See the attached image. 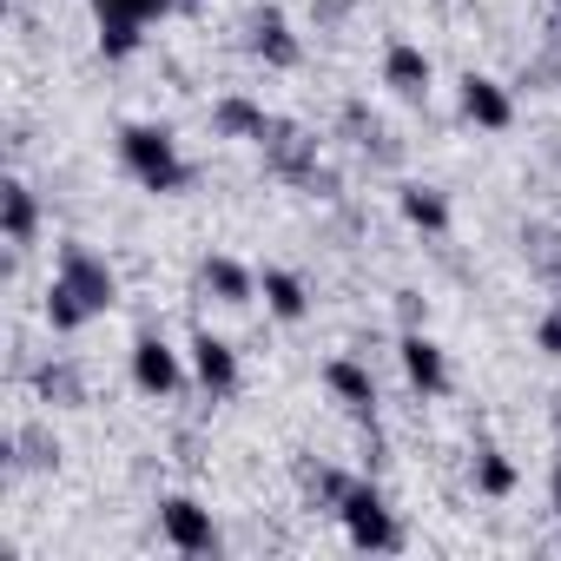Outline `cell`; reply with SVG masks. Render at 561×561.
Instances as JSON below:
<instances>
[{
  "label": "cell",
  "mask_w": 561,
  "mask_h": 561,
  "mask_svg": "<svg viewBox=\"0 0 561 561\" xmlns=\"http://www.w3.org/2000/svg\"><path fill=\"white\" fill-rule=\"evenodd\" d=\"M34 383H41V397H60V403H80V377H73V370H60V364H47V370H34Z\"/></svg>",
  "instance_id": "ffe728a7"
},
{
  "label": "cell",
  "mask_w": 561,
  "mask_h": 561,
  "mask_svg": "<svg viewBox=\"0 0 561 561\" xmlns=\"http://www.w3.org/2000/svg\"><path fill=\"white\" fill-rule=\"evenodd\" d=\"M133 8H139L146 21H165V14H192L198 0H133Z\"/></svg>",
  "instance_id": "7402d4cb"
},
{
  "label": "cell",
  "mask_w": 561,
  "mask_h": 561,
  "mask_svg": "<svg viewBox=\"0 0 561 561\" xmlns=\"http://www.w3.org/2000/svg\"><path fill=\"white\" fill-rule=\"evenodd\" d=\"M324 390H331L357 423H377V377H370V364H357V357H331V364H324Z\"/></svg>",
  "instance_id": "9c48e42d"
},
{
  "label": "cell",
  "mask_w": 561,
  "mask_h": 561,
  "mask_svg": "<svg viewBox=\"0 0 561 561\" xmlns=\"http://www.w3.org/2000/svg\"><path fill=\"white\" fill-rule=\"evenodd\" d=\"M383 87H390L397 100H423V93H430V54L410 47V41H390V54H383Z\"/></svg>",
  "instance_id": "5bb4252c"
},
{
  "label": "cell",
  "mask_w": 561,
  "mask_h": 561,
  "mask_svg": "<svg viewBox=\"0 0 561 561\" xmlns=\"http://www.w3.org/2000/svg\"><path fill=\"white\" fill-rule=\"evenodd\" d=\"M403 377H410L423 397H443V390H449V357H443V344L423 337V331H410V337H403Z\"/></svg>",
  "instance_id": "7c38bea8"
},
{
  "label": "cell",
  "mask_w": 561,
  "mask_h": 561,
  "mask_svg": "<svg viewBox=\"0 0 561 561\" xmlns=\"http://www.w3.org/2000/svg\"><path fill=\"white\" fill-rule=\"evenodd\" d=\"M257 298H264V311L271 318H285V324H305V311H311V291H305V277L298 271H257Z\"/></svg>",
  "instance_id": "4fadbf2b"
},
{
  "label": "cell",
  "mask_w": 561,
  "mask_h": 561,
  "mask_svg": "<svg viewBox=\"0 0 561 561\" xmlns=\"http://www.w3.org/2000/svg\"><path fill=\"white\" fill-rule=\"evenodd\" d=\"M476 489L482 495H515V462L502 449H476Z\"/></svg>",
  "instance_id": "d6986e66"
},
{
  "label": "cell",
  "mask_w": 561,
  "mask_h": 561,
  "mask_svg": "<svg viewBox=\"0 0 561 561\" xmlns=\"http://www.w3.org/2000/svg\"><path fill=\"white\" fill-rule=\"evenodd\" d=\"M133 383H139L146 397H172V390L185 383L179 351H172L159 331H139V337H133Z\"/></svg>",
  "instance_id": "52a82bcc"
},
{
  "label": "cell",
  "mask_w": 561,
  "mask_h": 561,
  "mask_svg": "<svg viewBox=\"0 0 561 561\" xmlns=\"http://www.w3.org/2000/svg\"><path fill=\"white\" fill-rule=\"evenodd\" d=\"M119 165L133 172V185H146L159 198L192 179V165L179 159V139L165 126H119Z\"/></svg>",
  "instance_id": "7a4b0ae2"
},
{
  "label": "cell",
  "mask_w": 561,
  "mask_h": 561,
  "mask_svg": "<svg viewBox=\"0 0 561 561\" xmlns=\"http://www.w3.org/2000/svg\"><path fill=\"white\" fill-rule=\"evenodd\" d=\"M548 502H554V522H561V462H554V476H548Z\"/></svg>",
  "instance_id": "cb8c5ba5"
},
{
  "label": "cell",
  "mask_w": 561,
  "mask_h": 561,
  "mask_svg": "<svg viewBox=\"0 0 561 561\" xmlns=\"http://www.w3.org/2000/svg\"><path fill=\"white\" fill-rule=\"evenodd\" d=\"M211 126H218V139H251V146H264L271 113H264L257 100H244V93H225V100L211 106Z\"/></svg>",
  "instance_id": "9a60e30c"
},
{
  "label": "cell",
  "mask_w": 561,
  "mask_h": 561,
  "mask_svg": "<svg viewBox=\"0 0 561 561\" xmlns=\"http://www.w3.org/2000/svg\"><path fill=\"white\" fill-rule=\"evenodd\" d=\"M159 528H165V541H172L179 554H218V548H225L211 508L192 502V495H165V502H159Z\"/></svg>",
  "instance_id": "5b68a950"
},
{
  "label": "cell",
  "mask_w": 561,
  "mask_h": 561,
  "mask_svg": "<svg viewBox=\"0 0 561 561\" xmlns=\"http://www.w3.org/2000/svg\"><path fill=\"white\" fill-rule=\"evenodd\" d=\"M0 218H8V244H14V251L34 244V231H41V205H34V192H27L21 179L0 185Z\"/></svg>",
  "instance_id": "e0dca14e"
},
{
  "label": "cell",
  "mask_w": 561,
  "mask_h": 561,
  "mask_svg": "<svg viewBox=\"0 0 561 561\" xmlns=\"http://www.w3.org/2000/svg\"><path fill=\"white\" fill-rule=\"evenodd\" d=\"M119 305V277L113 264L93 251V244H60V271H54V285H47V324L60 337H73L80 324H93L100 311Z\"/></svg>",
  "instance_id": "6da1fadb"
},
{
  "label": "cell",
  "mask_w": 561,
  "mask_h": 561,
  "mask_svg": "<svg viewBox=\"0 0 561 561\" xmlns=\"http://www.w3.org/2000/svg\"><path fill=\"white\" fill-rule=\"evenodd\" d=\"M93 8V34H100V54L106 60H133L139 54V34H146V14L133 0H87Z\"/></svg>",
  "instance_id": "8992f818"
},
{
  "label": "cell",
  "mask_w": 561,
  "mask_h": 561,
  "mask_svg": "<svg viewBox=\"0 0 561 561\" xmlns=\"http://www.w3.org/2000/svg\"><path fill=\"white\" fill-rule=\"evenodd\" d=\"M264 165H271L277 179H291V185H331L324 165H318V139H311L305 126H291V119H271V133H264Z\"/></svg>",
  "instance_id": "277c9868"
},
{
  "label": "cell",
  "mask_w": 561,
  "mask_h": 561,
  "mask_svg": "<svg viewBox=\"0 0 561 561\" xmlns=\"http://www.w3.org/2000/svg\"><path fill=\"white\" fill-rule=\"evenodd\" d=\"M337 522H344L351 548H364V554H397L403 548V528H397V515H390V502H383L377 482H357L351 476V489L337 502Z\"/></svg>",
  "instance_id": "3957f363"
},
{
  "label": "cell",
  "mask_w": 561,
  "mask_h": 561,
  "mask_svg": "<svg viewBox=\"0 0 561 561\" xmlns=\"http://www.w3.org/2000/svg\"><path fill=\"white\" fill-rule=\"evenodd\" d=\"M535 344H541L548 357H561V311H548V318L535 324Z\"/></svg>",
  "instance_id": "603a6c76"
},
{
  "label": "cell",
  "mask_w": 561,
  "mask_h": 561,
  "mask_svg": "<svg viewBox=\"0 0 561 561\" xmlns=\"http://www.w3.org/2000/svg\"><path fill=\"white\" fill-rule=\"evenodd\" d=\"M244 47H251L264 67H298V60H305V47H298L291 21L277 14V8H257V14L244 21Z\"/></svg>",
  "instance_id": "ba28073f"
},
{
  "label": "cell",
  "mask_w": 561,
  "mask_h": 561,
  "mask_svg": "<svg viewBox=\"0 0 561 561\" xmlns=\"http://www.w3.org/2000/svg\"><path fill=\"white\" fill-rule=\"evenodd\" d=\"M397 205H403V218H410L416 231H430V238H436V231H449V198H443L436 185H403V192H397Z\"/></svg>",
  "instance_id": "ac0fdd59"
},
{
  "label": "cell",
  "mask_w": 561,
  "mask_h": 561,
  "mask_svg": "<svg viewBox=\"0 0 561 561\" xmlns=\"http://www.w3.org/2000/svg\"><path fill=\"white\" fill-rule=\"evenodd\" d=\"M192 370H198V383H205L211 397H231V390H238V351H231L225 337H211V331L192 337Z\"/></svg>",
  "instance_id": "8fae6325"
},
{
  "label": "cell",
  "mask_w": 561,
  "mask_h": 561,
  "mask_svg": "<svg viewBox=\"0 0 561 561\" xmlns=\"http://www.w3.org/2000/svg\"><path fill=\"white\" fill-rule=\"evenodd\" d=\"M198 285H205L218 305H251V298H257V277H251L238 257H205V264H198Z\"/></svg>",
  "instance_id": "2e32d148"
},
{
  "label": "cell",
  "mask_w": 561,
  "mask_h": 561,
  "mask_svg": "<svg viewBox=\"0 0 561 561\" xmlns=\"http://www.w3.org/2000/svg\"><path fill=\"white\" fill-rule=\"evenodd\" d=\"M462 113H469L482 133H508V126H515V100H508V87L489 80V73H462Z\"/></svg>",
  "instance_id": "30bf717a"
},
{
  "label": "cell",
  "mask_w": 561,
  "mask_h": 561,
  "mask_svg": "<svg viewBox=\"0 0 561 561\" xmlns=\"http://www.w3.org/2000/svg\"><path fill=\"white\" fill-rule=\"evenodd\" d=\"M344 126L357 133V146H377V152H390V146H383V126H377L364 106H344Z\"/></svg>",
  "instance_id": "44dd1931"
}]
</instances>
